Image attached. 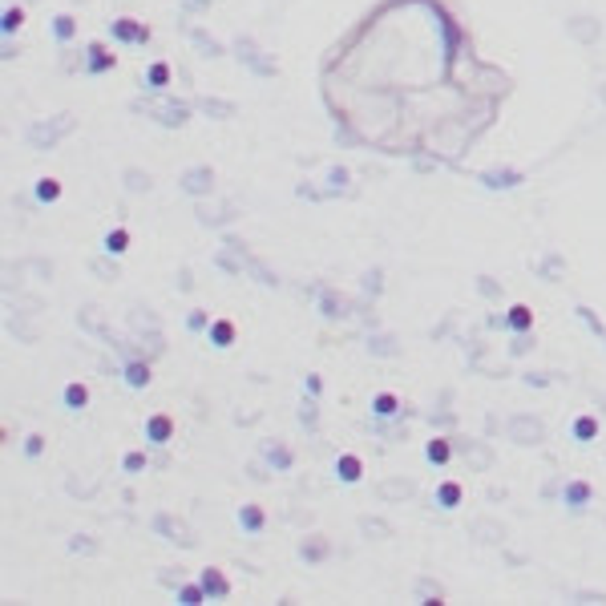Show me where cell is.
<instances>
[{"label":"cell","instance_id":"obj_1","mask_svg":"<svg viewBox=\"0 0 606 606\" xmlns=\"http://www.w3.org/2000/svg\"><path fill=\"white\" fill-rule=\"evenodd\" d=\"M509 77L473 53L444 0H384L324 61V101L356 142L457 162L493 126Z\"/></svg>","mask_w":606,"mask_h":606},{"label":"cell","instance_id":"obj_2","mask_svg":"<svg viewBox=\"0 0 606 606\" xmlns=\"http://www.w3.org/2000/svg\"><path fill=\"white\" fill-rule=\"evenodd\" d=\"M170 433H174V421H170L166 412H158V416H150V421H146V437H150V441L162 444V441H170Z\"/></svg>","mask_w":606,"mask_h":606},{"label":"cell","instance_id":"obj_3","mask_svg":"<svg viewBox=\"0 0 606 606\" xmlns=\"http://www.w3.org/2000/svg\"><path fill=\"white\" fill-rule=\"evenodd\" d=\"M509 328H513V331H529V328H534V312H529L525 303L509 308Z\"/></svg>","mask_w":606,"mask_h":606},{"label":"cell","instance_id":"obj_4","mask_svg":"<svg viewBox=\"0 0 606 606\" xmlns=\"http://www.w3.org/2000/svg\"><path fill=\"white\" fill-rule=\"evenodd\" d=\"M360 457H352V453H344V457L336 461V473L344 477V481H360Z\"/></svg>","mask_w":606,"mask_h":606},{"label":"cell","instance_id":"obj_5","mask_svg":"<svg viewBox=\"0 0 606 606\" xmlns=\"http://www.w3.org/2000/svg\"><path fill=\"white\" fill-rule=\"evenodd\" d=\"M211 340H214L218 348H227L230 340H235V324H230V320H218V324H211Z\"/></svg>","mask_w":606,"mask_h":606},{"label":"cell","instance_id":"obj_6","mask_svg":"<svg viewBox=\"0 0 606 606\" xmlns=\"http://www.w3.org/2000/svg\"><path fill=\"white\" fill-rule=\"evenodd\" d=\"M65 400H69V409H85V404H89V388H85V384H69Z\"/></svg>","mask_w":606,"mask_h":606},{"label":"cell","instance_id":"obj_7","mask_svg":"<svg viewBox=\"0 0 606 606\" xmlns=\"http://www.w3.org/2000/svg\"><path fill=\"white\" fill-rule=\"evenodd\" d=\"M437 497H441V506H444V509H453V506L461 501V485H457V481H444L441 489H437Z\"/></svg>","mask_w":606,"mask_h":606},{"label":"cell","instance_id":"obj_8","mask_svg":"<svg viewBox=\"0 0 606 606\" xmlns=\"http://www.w3.org/2000/svg\"><path fill=\"white\" fill-rule=\"evenodd\" d=\"M202 586H206V590H211V594H227V578H223V574H214V570H206V574H202Z\"/></svg>","mask_w":606,"mask_h":606},{"label":"cell","instance_id":"obj_9","mask_svg":"<svg viewBox=\"0 0 606 606\" xmlns=\"http://www.w3.org/2000/svg\"><path fill=\"white\" fill-rule=\"evenodd\" d=\"M449 453H453V449H449V441H441V437H437V441H428V461L444 465V461H449Z\"/></svg>","mask_w":606,"mask_h":606},{"label":"cell","instance_id":"obj_10","mask_svg":"<svg viewBox=\"0 0 606 606\" xmlns=\"http://www.w3.org/2000/svg\"><path fill=\"white\" fill-rule=\"evenodd\" d=\"M574 433H578V441H590V437L598 433V421H594V416H578V425H574Z\"/></svg>","mask_w":606,"mask_h":606},{"label":"cell","instance_id":"obj_11","mask_svg":"<svg viewBox=\"0 0 606 606\" xmlns=\"http://www.w3.org/2000/svg\"><path fill=\"white\" fill-rule=\"evenodd\" d=\"M239 522H243L246 529H259V525H263V513H259V506H243V513H239Z\"/></svg>","mask_w":606,"mask_h":606},{"label":"cell","instance_id":"obj_12","mask_svg":"<svg viewBox=\"0 0 606 606\" xmlns=\"http://www.w3.org/2000/svg\"><path fill=\"white\" fill-rule=\"evenodd\" d=\"M126 243H130V235H126V230H110V239H105V246H110L114 255H121V251H126Z\"/></svg>","mask_w":606,"mask_h":606},{"label":"cell","instance_id":"obj_13","mask_svg":"<svg viewBox=\"0 0 606 606\" xmlns=\"http://www.w3.org/2000/svg\"><path fill=\"white\" fill-rule=\"evenodd\" d=\"M376 412H380V416H393V412H396V396L393 393H380L376 396Z\"/></svg>","mask_w":606,"mask_h":606},{"label":"cell","instance_id":"obj_14","mask_svg":"<svg viewBox=\"0 0 606 606\" xmlns=\"http://www.w3.org/2000/svg\"><path fill=\"white\" fill-rule=\"evenodd\" d=\"M130 384H133V388L150 384V368H142V364H130Z\"/></svg>","mask_w":606,"mask_h":606},{"label":"cell","instance_id":"obj_15","mask_svg":"<svg viewBox=\"0 0 606 606\" xmlns=\"http://www.w3.org/2000/svg\"><path fill=\"white\" fill-rule=\"evenodd\" d=\"M37 195L45 198V202H53V198L61 195V186H57V182H53V178H45V182H41V186H37Z\"/></svg>","mask_w":606,"mask_h":606}]
</instances>
